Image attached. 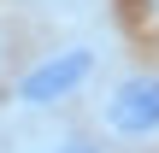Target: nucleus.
I'll return each mask as SVG.
<instances>
[{
	"mask_svg": "<svg viewBox=\"0 0 159 153\" xmlns=\"http://www.w3.org/2000/svg\"><path fill=\"white\" fill-rule=\"evenodd\" d=\"M94 65H100V53H94L89 41L59 47V53L35 59V65L12 83V100H18V106H59V100L83 94V83H94Z\"/></svg>",
	"mask_w": 159,
	"mask_h": 153,
	"instance_id": "1",
	"label": "nucleus"
},
{
	"mask_svg": "<svg viewBox=\"0 0 159 153\" xmlns=\"http://www.w3.org/2000/svg\"><path fill=\"white\" fill-rule=\"evenodd\" d=\"M106 130L124 142L159 136V71H136L106 94Z\"/></svg>",
	"mask_w": 159,
	"mask_h": 153,
	"instance_id": "2",
	"label": "nucleus"
},
{
	"mask_svg": "<svg viewBox=\"0 0 159 153\" xmlns=\"http://www.w3.org/2000/svg\"><path fill=\"white\" fill-rule=\"evenodd\" d=\"M47 153H106L100 142H89V136H65L59 147H47Z\"/></svg>",
	"mask_w": 159,
	"mask_h": 153,
	"instance_id": "3",
	"label": "nucleus"
}]
</instances>
